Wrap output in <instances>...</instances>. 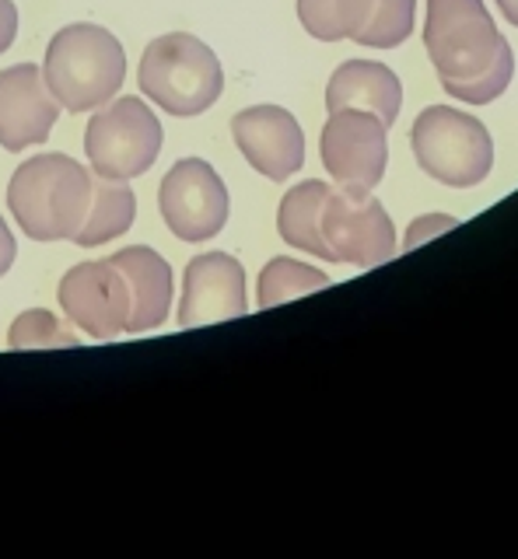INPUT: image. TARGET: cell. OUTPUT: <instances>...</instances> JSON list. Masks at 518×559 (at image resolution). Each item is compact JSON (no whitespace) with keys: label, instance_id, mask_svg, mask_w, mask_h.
<instances>
[{"label":"cell","instance_id":"cell-11","mask_svg":"<svg viewBox=\"0 0 518 559\" xmlns=\"http://www.w3.org/2000/svg\"><path fill=\"white\" fill-rule=\"evenodd\" d=\"M249 311L246 297V270L228 252H203L189 259L183 273V297H179V329L214 325L242 319Z\"/></svg>","mask_w":518,"mask_h":559},{"label":"cell","instance_id":"cell-18","mask_svg":"<svg viewBox=\"0 0 518 559\" xmlns=\"http://www.w3.org/2000/svg\"><path fill=\"white\" fill-rule=\"evenodd\" d=\"M375 11V0H298V22L319 43L354 39Z\"/></svg>","mask_w":518,"mask_h":559},{"label":"cell","instance_id":"cell-14","mask_svg":"<svg viewBox=\"0 0 518 559\" xmlns=\"http://www.w3.org/2000/svg\"><path fill=\"white\" fill-rule=\"evenodd\" d=\"M109 262L119 270V276L127 280L130 290V319L127 332H151L165 325L168 311H172V266L168 262L148 249V245H130V249L109 255Z\"/></svg>","mask_w":518,"mask_h":559},{"label":"cell","instance_id":"cell-10","mask_svg":"<svg viewBox=\"0 0 518 559\" xmlns=\"http://www.w3.org/2000/svg\"><path fill=\"white\" fill-rule=\"evenodd\" d=\"M57 301L84 336L116 340L127 332L130 290L109 259L78 262V266L67 270L57 287Z\"/></svg>","mask_w":518,"mask_h":559},{"label":"cell","instance_id":"cell-2","mask_svg":"<svg viewBox=\"0 0 518 559\" xmlns=\"http://www.w3.org/2000/svg\"><path fill=\"white\" fill-rule=\"evenodd\" d=\"M43 78L63 112H95L127 81L123 43L92 22L67 25L46 46Z\"/></svg>","mask_w":518,"mask_h":559},{"label":"cell","instance_id":"cell-19","mask_svg":"<svg viewBox=\"0 0 518 559\" xmlns=\"http://www.w3.org/2000/svg\"><path fill=\"white\" fill-rule=\"evenodd\" d=\"M322 287H330V276H326L322 270L308 266V262H298V259L278 255V259L267 262L263 273H259L256 305L259 308H273V305L291 301V297L313 294V290H322Z\"/></svg>","mask_w":518,"mask_h":559},{"label":"cell","instance_id":"cell-13","mask_svg":"<svg viewBox=\"0 0 518 559\" xmlns=\"http://www.w3.org/2000/svg\"><path fill=\"white\" fill-rule=\"evenodd\" d=\"M60 119V102L49 92L43 67L14 63L0 70V147L25 151L43 144Z\"/></svg>","mask_w":518,"mask_h":559},{"label":"cell","instance_id":"cell-15","mask_svg":"<svg viewBox=\"0 0 518 559\" xmlns=\"http://www.w3.org/2000/svg\"><path fill=\"white\" fill-rule=\"evenodd\" d=\"M326 109H365L386 122V130L396 127L403 109V84L396 70L378 60H348L333 70L326 84Z\"/></svg>","mask_w":518,"mask_h":559},{"label":"cell","instance_id":"cell-26","mask_svg":"<svg viewBox=\"0 0 518 559\" xmlns=\"http://www.w3.org/2000/svg\"><path fill=\"white\" fill-rule=\"evenodd\" d=\"M494 4L501 8V14L508 17V25L518 28V0H494Z\"/></svg>","mask_w":518,"mask_h":559},{"label":"cell","instance_id":"cell-3","mask_svg":"<svg viewBox=\"0 0 518 559\" xmlns=\"http://www.w3.org/2000/svg\"><path fill=\"white\" fill-rule=\"evenodd\" d=\"M144 98H151L168 116H200L221 98L224 70L214 49L189 32H168L144 46L137 70Z\"/></svg>","mask_w":518,"mask_h":559},{"label":"cell","instance_id":"cell-24","mask_svg":"<svg viewBox=\"0 0 518 559\" xmlns=\"http://www.w3.org/2000/svg\"><path fill=\"white\" fill-rule=\"evenodd\" d=\"M19 35V8L14 0H0V52H8Z\"/></svg>","mask_w":518,"mask_h":559},{"label":"cell","instance_id":"cell-9","mask_svg":"<svg viewBox=\"0 0 518 559\" xmlns=\"http://www.w3.org/2000/svg\"><path fill=\"white\" fill-rule=\"evenodd\" d=\"M386 122L365 109L330 112L319 136V154L326 171L343 189H375L386 175L389 144Z\"/></svg>","mask_w":518,"mask_h":559},{"label":"cell","instance_id":"cell-6","mask_svg":"<svg viewBox=\"0 0 518 559\" xmlns=\"http://www.w3.org/2000/svg\"><path fill=\"white\" fill-rule=\"evenodd\" d=\"M162 122L144 98H113L89 119L84 154L95 175L106 179H141L162 154Z\"/></svg>","mask_w":518,"mask_h":559},{"label":"cell","instance_id":"cell-1","mask_svg":"<svg viewBox=\"0 0 518 559\" xmlns=\"http://www.w3.org/2000/svg\"><path fill=\"white\" fill-rule=\"evenodd\" d=\"M95 175L67 154H36L14 168L8 210L32 241H74L92 206Z\"/></svg>","mask_w":518,"mask_h":559},{"label":"cell","instance_id":"cell-21","mask_svg":"<svg viewBox=\"0 0 518 559\" xmlns=\"http://www.w3.org/2000/svg\"><path fill=\"white\" fill-rule=\"evenodd\" d=\"M8 346L11 349H71V346H81V336H74V329L60 322L54 311L32 308L11 322Z\"/></svg>","mask_w":518,"mask_h":559},{"label":"cell","instance_id":"cell-8","mask_svg":"<svg viewBox=\"0 0 518 559\" xmlns=\"http://www.w3.org/2000/svg\"><path fill=\"white\" fill-rule=\"evenodd\" d=\"M322 238L337 262L372 270L396 255V227L372 189H330L322 206Z\"/></svg>","mask_w":518,"mask_h":559},{"label":"cell","instance_id":"cell-22","mask_svg":"<svg viewBox=\"0 0 518 559\" xmlns=\"http://www.w3.org/2000/svg\"><path fill=\"white\" fill-rule=\"evenodd\" d=\"M511 78H515V52H511V46H508V49L497 57V63L487 70V74H480V78L470 81V84L448 87V95L459 98V102H466V105H487V102H494V98H501V95L508 92Z\"/></svg>","mask_w":518,"mask_h":559},{"label":"cell","instance_id":"cell-17","mask_svg":"<svg viewBox=\"0 0 518 559\" xmlns=\"http://www.w3.org/2000/svg\"><path fill=\"white\" fill-rule=\"evenodd\" d=\"M133 217H137L133 189L123 179H106V175H95L92 206H89V217H84L74 245H81V249H98V245H109L113 238L130 231Z\"/></svg>","mask_w":518,"mask_h":559},{"label":"cell","instance_id":"cell-4","mask_svg":"<svg viewBox=\"0 0 518 559\" xmlns=\"http://www.w3.org/2000/svg\"><path fill=\"white\" fill-rule=\"evenodd\" d=\"M424 49L448 92L487 74L508 39L497 32L483 0H427Z\"/></svg>","mask_w":518,"mask_h":559},{"label":"cell","instance_id":"cell-23","mask_svg":"<svg viewBox=\"0 0 518 559\" xmlns=\"http://www.w3.org/2000/svg\"><path fill=\"white\" fill-rule=\"evenodd\" d=\"M456 224H459L456 217H445V214H435V217H417V221H413V227H410L407 241H403V249H417V245H421L424 238H431L435 231H448V227H456Z\"/></svg>","mask_w":518,"mask_h":559},{"label":"cell","instance_id":"cell-20","mask_svg":"<svg viewBox=\"0 0 518 559\" xmlns=\"http://www.w3.org/2000/svg\"><path fill=\"white\" fill-rule=\"evenodd\" d=\"M413 17H417V0H375V11L354 43L368 49H396L410 39Z\"/></svg>","mask_w":518,"mask_h":559},{"label":"cell","instance_id":"cell-5","mask_svg":"<svg viewBox=\"0 0 518 559\" xmlns=\"http://www.w3.org/2000/svg\"><path fill=\"white\" fill-rule=\"evenodd\" d=\"M410 144L431 179L452 189H473L494 168V140L487 127L452 105H431L413 119Z\"/></svg>","mask_w":518,"mask_h":559},{"label":"cell","instance_id":"cell-25","mask_svg":"<svg viewBox=\"0 0 518 559\" xmlns=\"http://www.w3.org/2000/svg\"><path fill=\"white\" fill-rule=\"evenodd\" d=\"M14 255H19V245H14L11 227L4 224V217H0V276L14 266Z\"/></svg>","mask_w":518,"mask_h":559},{"label":"cell","instance_id":"cell-7","mask_svg":"<svg viewBox=\"0 0 518 559\" xmlns=\"http://www.w3.org/2000/svg\"><path fill=\"white\" fill-rule=\"evenodd\" d=\"M158 206L168 231L179 241H211L228 224L232 197L221 175L203 157H183L162 179Z\"/></svg>","mask_w":518,"mask_h":559},{"label":"cell","instance_id":"cell-12","mask_svg":"<svg viewBox=\"0 0 518 559\" xmlns=\"http://www.w3.org/2000/svg\"><path fill=\"white\" fill-rule=\"evenodd\" d=\"M232 136L242 157L270 182L291 179L305 165V133L281 105H252L232 119Z\"/></svg>","mask_w":518,"mask_h":559},{"label":"cell","instance_id":"cell-16","mask_svg":"<svg viewBox=\"0 0 518 559\" xmlns=\"http://www.w3.org/2000/svg\"><path fill=\"white\" fill-rule=\"evenodd\" d=\"M330 189L333 186L316 182V179L287 189V197L278 206V231L291 249L313 252L326 262H337L330 245L322 238V206H326V197H330Z\"/></svg>","mask_w":518,"mask_h":559}]
</instances>
